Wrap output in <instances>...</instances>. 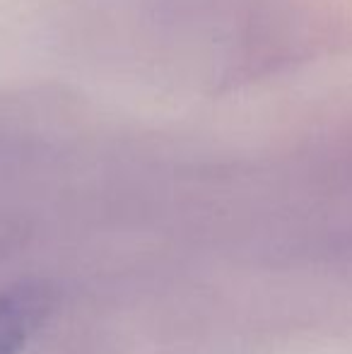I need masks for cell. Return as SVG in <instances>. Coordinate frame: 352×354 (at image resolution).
<instances>
[{
    "mask_svg": "<svg viewBox=\"0 0 352 354\" xmlns=\"http://www.w3.org/2000/svg\"><path fill=\"white\" fill-rule=\"evenodd\" d=\"M44 284H17L0 294V354H19L51 311Z\"/></svg>",
    "mask_w": 352,
    "mask_h": 354,
    "instance_id": "6da1fadb",
    "label": "cell"
}]
</instances>
